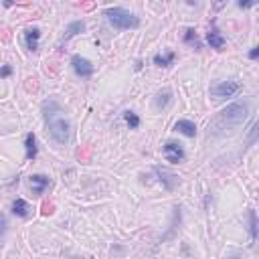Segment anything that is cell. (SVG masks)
Wrapping results in <instances>:
<instances>
[{"instance_id": "1", "label": "cell", "mask_w": 259, "mask_h": 259, "mask_svg": "<svg viewBox=\"0 0 259 259\" xmlns=\"http://www.w3.org/2000/svg\"><path fill=\"white\" fill-rule=\"evenodd\" d=\"M249 116V103L247 101H237L225 107L223 112H219L209 124V136H225L235 132L237 128L243 126V121Z\"/></svg>"}, {"instance_id": "2", "label": "cell", "mask_w": 259, "mask_h": 259, "mask_svg": "<svg viewBox=\"0 0 259 259\" xmlns=\"http://www.w3.org/2000/svg\"><path fill=\"white\" fill-rule=\"evenodd\" d=\"M45 120H47V128H49L51 138L57 144H67L71 140V124H69V120L65 118V112L55 101L45 103Z\"/></svg>"}, {"instance_id": "3", "label": "cell", "mask_w": 259, "mask_h": 259, "mask_svg": "<svg viewBox=\"0 0 259 259\" xmlns=\"http://www.w3.org/2000/svg\"><path fill=\"white\" fill-rule=\"evenodd\" d=\"M105 17H107V22L112 26L120 31H126V29H138L140 26V19L132 15L130 10L126 8H107L105 10Z\"/></svg>"}, {"instance_id": "4", "label": "cell", "mask_w": 259, "mask_h": 259, "mask_svg": "<svg viewBox=\"0 0 259 259\" xmlns=\"http://www.w3.org/2000/svg\"><path fill=\"white\" fill-rule=\"evenodd\" d=\"M239 91H241V83H239V81H221V83L213 85L211 95L217 101H221V100H227V98H233V95L239 93Z\"/></svg>"}, {"instance_id": "5", "label": "cell", "mask_w": 259, "mask_h": 259, "mask_svg": "<svg viewBox=\"0 0 259 259\" xmlns=\"http://www.w3.org/2000/svg\"><path fill=\"white\" fill-rule=\"evenodd\" d=\"M71 65H73V71H75L79 77H89V75L93 73L91 61H87L85 57H81V55H73V57H71Z\"/></svg>"}, {"instance_id": "6", "label": "cell", "mask_w": 259, "mask_h": 259, "mask_svg": "<svg viewBox=\"0 0 259 259\" xmlns=\"http://www.w3.org/2000/svg\"><path fill=\"white\" fill-rule=\"evenodd\" d=\"M164 158L168 162H172V164H179V162L184 160V150L180 144H176V142H168L164 146Z\"/></svg>"}, {"instance_id": "7", "label": "cell", "mask_w": 259, "mask_h": 259, "mask_svg": "<svg viewBox=\"0 0 259 259\" xmlns=\"http://www.w3.org/2000/svg\"><path fill=\"white\" fill-rule=\"evenodd\" d=\"M49 184H51V180L45 174H33L31 176V188H33L35 195H43L45 188H49Z\"/></svg>"}, {"instance_id": "8", "label": "cell", "mask_w": 259, "mask_h": 259, "mask_svg": "<svg viewBox=\"0 0 259 259\" xmlns=\"http://www.w3.org/2000/svg\"><path fill=\"white\" fill-rule=\"evenodd\" d=\"M39 39H40V31L39 29H26L24 33V43L29 51H37L39 49Z\"/></svg>"}, {"instance_id": "9", "label": "cell", "mask_w": 259, "mask_h": 259, "mask_svg": "<svg viewBox=\"0 0 259 259\" xmlns=\"http://www.w3.org/2000/svg\"><path fill=\"white\" fill-rule=\"evenodd\" d=\"M174 130L188 136V138H195V134H197V126L190 120H179V121H176V126H174Z\"/></svg>"}, {"instance_id": "10", "label": "cell", "mask_w": 259, "mask_h": 259, "mask_svg": "<svg viewBox=\"0 0 259 259\" xmlns=\"http://www.w3.org/2000/svg\"><path fill=\"white\" fill-rule=\"evenodd\" d=\"M156 174L160 176V182H164V186L168 188V190H172L176 184H179V179H176L174 174H170V172H166V170H162V168H156Z\"/></svg>"}, {"instance_id": "11", "label": "cell", "mask_w": 259, "mask_h": 259, "mask_svg": "<svg viewBox=\"0 0 259 259\" xmlns=\"http://www.w3.org/2000/svg\"><path fill=\"white\" fill-rule=\"evenodd\" d=\"M207 40H209V45H211L213 49H217V51H221V49L225 47V37H223L219 31H211V33L207 35Z\"/></svg>"}, {"instance_id": "12", "label": "cell", "mask_w": 259, "mask_h": 259, "mask_svg": "<svg viewBox=\"0 0 259 259\" xmlns=\"http://www.w3.org/2000/svg\"><path fill=\"white\" fill-rule=\"evenodd\" d=\"M170 98H172V93L170 89H164V91H160L156 93V100H154V105L158 107V110H164V107L170 103Z\"/></svg>"}, {"instance_id": "13", "label": "cell", "mask_w": 259, "mask_h": 259, "mask_svg": "<svg viewBox=\"0 0 259 259\" xmlns=\"http://www.w3.org/2000/svg\"><path fill=\"white\" fill-rule=\"evenodd\" d=\"M29 211H31L29 202L22 200V199H17L15 204H12V213L19 215V217H29Z\"/></svg>"}, {"instance_id": "14", "label": "cell", "mask_w": 259, "mask_h": 259, "mask_svg": "<svg viewBox=\"0 0 259 259\" xmlns=\"http://www.w3.org/2000/svg\"><path fill=\"white\" fill-rule=\"evenodd\" d=\"M24 148H26V158L33 160V158L37 156V142H35V134H26Z\"/></svg>"}, {"instance_id": "15", "label": "cell", "mask_w": 259, "mask_h": 259, "mask_svg": "<svg viewBox=\"0 0 259 259\" xmlns=\"http://www.w3.org/2000/svg\"><path fill=\"white\" fill-rule=\"evenodd\" d=\"M174 57H176V55H174L172 51H168V53H160V55L154 57V65H158V67H168V65H172Z\"/></svg>"}, {"instance_id": "16", "label": "cell", "mask_w": 259, "mask_h": 259, "mask_svg": "<svg viewBox=\"0 0 259 259\" xmlns=\"http://www.w3.org/2000/svg\"><path fill=\"white\" fill-rule=\"evenodd\" d=\"M85 29V24L81 22V20H77V22H71L69 26H67V31H65V37H63V40H69L71 37H75L77 33H81Z\"/></svg>"}, {"instance_id": "17", "label": "cell", "mask_w": 259, "mask_h": 259, "mask_svg": "<svg viewBox=\"0 0 259 259\" xmlns=\"http://www.w3.org/2000/svg\"><path fill=\"white\" fill-rule=\"evenodd\" d=\"M249 233H251V241L257 239V215L255 211H249Z\"/></svg>"}, {"instance_id": "18", "label": "cell", "mask_w": 259, "mask_h": 259, "mask_svg": "<svg viewBox=\"0 0 259 259\" xmlns=\"http://www.w3.org/2000/svg\"><path fill=\"white\" fill-rule=\"evenodd\" d=\"M124 118H126V121H128V126H130L132 130H136V128H138V126H140V118H138V116H136L134 112H126V114H124Z\"/></svg>"}, {"instance_id": "19", "label": "cell", "mask_w": 259, "mask_h": 259, "mask_svg": "<svg viewBox=\"0 0 259 259\" xmlns=\"http://www.w3.org/2000/svg\"><path fill=\"white\" fill-rule=\"evenodd\" d=\"M184 40H186V43H190V45H197V47H199V39H197L195 31H186V35H184Z\"/></svg>"}, {"instance_id": "20", "label": "cell", "mask_w": 259, "mask_h": 259, "mask_svg": "<svg viewBox=\"0 0 259 259\" xmlns=\"http://www.w3.org/2000/svg\"><path fill=\"white\" fill-rule=\"evenodd\" d=\"M4 231H6V217H4L2 213H0V239H2Z\"/></svg>"}, {"instance_id": "21", "label": "cell", "mask_w": 259, "mask_h": 259, "mask_svg": "<svg viewBox=\"0 0 259 259\" xmlns=\"http://www.w3.org/2000/svg\"><path fill=\"white\" fill-rule=\"evenodd\" d=\"M257 55H259V47H253V49L249 51V57H251V59H257Z\"/></svg>"}, {"instance_id": "22", "label": "cell", "mask_w": 259, "mask_h": 259, "mask_svg": "<svg viewBox=\"0 0 259 259\" xmlns=\"http://www.w3.org/2000/svg\"><path fill=\"white\" fill-rule=\"evenodd\" d=\"M225 259H243V255L241 253H233V255H227Z\"/></svg>"}, {"instance_id": "23", "label": "cell", "mask_w": 259, "mask_h": 259, "mask_svg": "<svg viewBox=\"0 0 259 259\" xmlns=\"http://www.w3.org/2000/svg\"><path fill=\"white\" fill-rule=\"evenodd\" d=\"M0 75H2V77L10 75V67H4V69H2V71H0Z\"/></svg>"}, {"instance_id": "24", "label": "cell", "mask_w": 259, "mask_h": 259, "mask_svg": "<svg viewBox=\"0 0 259 259\" xmlns=\"http://www.w3.org/2000/svg\"><path fill=\"white\" fill-rule=\"evenodd\" d=\"M253 4H255V2H239L241 8H249V6H253Z\"/></svg>"}, {"instance_id": "25", "label": "cell", "mask_w": 259, "mask_h": 259, "mask_svg": "<svg viewBox=\"0 0 259 259\" xmlns=\"http://www.w3.org/2000/svg\"><path fill=\"white\" fill-rule=\"evenodd\" d=\"M73 259H79V257H73Z\"/></svg>"}]
</instances>
